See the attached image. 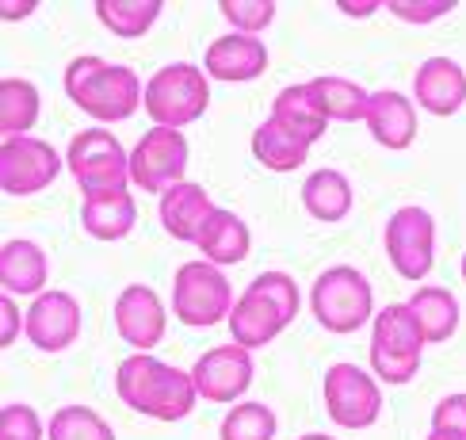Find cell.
<instances>
[{
    "mask_svg": "<svg viewBox=\"0 0 466 440\" xmlns=\"http://www.w3.org/2000/svg\"><path fill=\"white\" fill-rule=\"evenodd\" d=\"M115 391L127 410L153 421H184L199 402L191 372L177 363H161L149 353H134L115 368Z\"/></svg>",
    "mask_w": 466,
    "mask_h": 440,
    "instance_id": "cell-1",
    "label": "cell"
},
{
    "mask_svg": "<svg viewBox=\"0 0 466 440\" xmlns=\"http://www.w3.org/2000/svg\"><path fill=\"white\" fill-rule=\"evenodd\" d=\"M66 96L73 107L92 115L96 127L123 123L146 100V85L123 62H104L100 54H76L66 66Z\"/></svg>",
    "mask_w": 466,
    "mask_h": 440,
    "instance_id": "cell-2",
    "label": "cell"
},
{
    "mask_svg": "<svg viewBox=\"0 0 466 440\" xmlns=\"http://www.w3.org/2000/svg\"><path fill=\"white\" fill-rule=\"evenodd\" d=\"M69 177L76 180L85 200L96 196H123L130 191V153L107 127H85L69 138L66 149Z\"/></svg>",
    "mask_w": 466,
    "mask_h": 440,
    "instance_id": "cell-3",
    "label": "cell"
},
{
    "mask_svg": "<svg viewBox=\"0 0 466 440\" xmlns=\"http://www.w3.org/2000/svg\"><path fill=\"white\" fill-rule=\"evenodd\" d=\"M309 311H314V322L329 333H356L379 314L371 280L352 264H333L314 280Z\"/></svg>",
    "mask_w": 466,
    "mask_h": 440,
    "instance_id": "cell-4",
    "label": "cell"
},
{
    "mask_svg": "<svg viewBox=\"0 0 466 440\" xmlns=\"http://www.w3.org/2000/svg\"><path fill=\"white\" fill-rule=\"evenodd\" d=\"M146 115L153 127H172L184 130L187 123H196L210 107V77L203 66L191 62H168L146 81Z\"/></svg>",
    "mask_w": 466,
    "mask_h": 440,
    "instance_id": "cell-5",
    "label": "cell"
},
{
    "mask_svg": "<svg viewBox=\"0 0 466 440\" xmlns=\"http://www.w3.org/2000/svg\"><path fill=\"white\" fill-rule=\"evenodd\" d=\"M429 349L413 311L405 302H390L375 314L371 325V372L379 383L401 387L420 372V353Z\"/></svg>",
    "mask_w": 466,
    "mask_h": 440,
    "instance_id": "cell-6",
    "label": "cell"
},
{
    "mask_svg": "<svg viewBox=\"0 0 466 440\" xmlns=\"http://www.w3.org/2000/svg\"><path fill=\"white\" fill-rule=\"evenodd\" d=\"M233 287L226 272L210 261H187L172 276V314H177L187 330H210L218 322H229L233 311Z\"/></svg>",
    "mask_w": 466,
    "mask_h": 440,
    "instance_id": "cell-7",
    "label": "cell"
},
{
    "mask_svg": "<svg viewBox=\"0 0 466 440\" xmlns=\"http://www.w3.org/2000/svg\"><path fill=\"white\" fill-rule=\"evenodd\" d=\"M321 394L329 421L340 429H371L382 414V383L375 379V372L360 368V363H333L321 379Z\"/></svg>",
    "mask_w": 466,
    "mask_h": 440,
    "instance_id": "cell-8",
    "label": "cell"
},
{
    "mask_svg": "<svg viewBox=\"0 0 466 440\" xmlns=\"http://www.w3.org/2000/svg\"><path fill=\"white\" fill-rule=\"evenodd\" d=\"M187 158H191V149H187L184 130L149 127L130 149V180L142 191H149V196L161 200L168 188L184 184Z\"/></svg>",
    "mask_w": 466,
    "mask_h": 440,
    "instance_id": "cell-9",
    "label": "cell"
},
{
    "mask_svg": "<svg viewBox=\"0 0 466 440\" xmlns=\"http://www.w3.org/2000/svg\"><path fill=\"white\" fill-rule=\"evenodd\" d=\"M386 257L401 280H424L436 264V219L424 207H398L382 230Z\"/></svg>",
    "mask_w": 466,
    "mask_h": 440,
    "instance_id": "cell-10",
    "label": "cell"
},
{
    "mask_svg": "<svg viewBox=\"0 0 466 440\" xmlns=\"http://www.w3.org/2000/svg\"><path fill=\"white\" fill-rule=\"evenodd\" d=\"M66 158L57 153L50 142L43 138H5L0 142V191L5 196H35V191H46L57 177H62Z\"/></svg>",
    "mask_w": 466,
    "mask_h": 440,
    "instance_id": "cell-11",
    "label": "cell"
},
{
    "mask_svg": "<svg viewBox=\"0 0 466 440\" xmlns=\"http://www.w3.org/2000/svg\"><path fill=\"white\" fill-rule=\"evenodd\" d=\"M252 375H257V363H252V353L241 349V344H215L207 349L196 363H191V379L199 387V398L207 402H229L238 406L241 394L252 387Z\"/></svg>",
    "mask_w": 466,
    "mask_h": 440,
    "instance_id": "cell-12",
    "label": "cell"
},
{
    "mask_svg": "<svg viewBox=\"0 0 466 440\" xmlns=\"http://www.w3.org/2000/svg\"><path fill=\"white\" fill-rule=\"evenodd\" d=\"M115 330L134 353H149L165 341L168 314L161 295L149 283H127L115 299Z\"/></svg>",
    "mask_w": 466,
    "mask_h": 440,
    "instance_id": "cell-13",
    "label": "cell"
},
{
    "mask_svg": "<svg viewBox=\"0 0 466 440\" xmlns=\"http://www.w3.org/2000/svg\"><path fill=\"white\" fill-rule=\"evenodd\" d=\"M38 353H66L81 337V302L69 292H43L27 306V333Z\"/></svg>",
    "mask_w": 466,
    "mask_h": 440,
    "instance_id": "cell-14",
    "label": "cell"
},
{
    "mask_svg": "<svg viewBox=\"0 0 466 440\" xmlns=\"http://www.w3.org/2000/svg\"><path fill=\"white\" fill-rule=\"evenodd\" d=\"M203 69H207L210 81H222V85L257 81V77L268 69V46L257 35H241V31L218 35L203 54Z\"/></svg>",
    "mask_w": 466,
    "mask_h": 440,
    "instance_id": "cell-15",
    "label": "cell"
},
{
    "mask_svg": "<svg viewBox=\"0 0 466 440\" xmlns=\"http://www.w3.org/2000/svg\"><path fill=\"white\" fill-rule=\"evenodd\" d=\"M413 104H420L436 119H451V115L466 104V69L455 57H429L413 73Z\"/></svg>",
    "mask_w": 466,
    "mask_h": 440,
    "instance_id": "cell-16",
    "label": "cell"
},
{
    "mask_svg": "<svg viewBox=\"0 0 466 440\" xmlns=\"http://www.w3.org/2000/svg\"><path fill=\"white\" fill-rule=\"evenodd\" d=\"M363 127L382 149H410L420 130L417 104L398 88H379V92H371Z\"/></svg>",
    "mask_w": 466,
    "mask_h": 440,
    "instance_id": "cell-17",
    "label": "cell"
},
{
    "mask_svg": "<svg viewBox=\"0 0 466 440\" xmlns=\"http://www.w3.org/2000/svg\"><path fill=\"white\" fill-rule=\"evenodd\" d=\"M50 261L46 249L31 238H8L0 245V292L5 295H31L38 299L46 292Z\"/></svg>",
    "mask_w": 466,
    "mask_h": 440,
    "instance_id": "cell-18",
    "label": "cell"
},
{
    "mask_svg": "<svg viewBox=\"0 0 466 440\" xmlns=\"http://www.w3.org/2000/svg\"><path fill=\"white\" fill-rule=\"evenodd\" d=\"M215 210H218V207L210 203V196H207V188H203V184L184 180V184L168 188L165 196H161L157 219H161V226L168 230V238L196 245L199 234H203V226H207V219L215 215Z\"/></svg>",
    "mask_w": 466,
    "mask_h": 440,
    "instance_id": "cell-19",
    "label": "cell"
},
{
    "mask_svg": "<svg viewBox=\"0 0 466 440\" xmlns=\"http://www.w3.org/2000/svg\"><path fill=\"white\" fill-rule=\"evenodd\" d=\"M226 325H229V333H233V344H241V349L257 353V349L271 344V341H276V337L287 330V318H283L260 292L245 287V295L233 302Z\"/></svg>",
    "mask_w": 466,
    "mask_h": 440,
    "instance_id": "cell-20",
    "label": "cell"
},
{
    "mask_svg": "<svg viewBox=\"0 0 466 440\" xmlns=\"http://www.w3.org/2000/svg\"><path fill=\"white\" fill-rule=\"evenodd\" d=\"M196 245H199L203 261L218 264V268H229V264H241L248 257L252 234H248V226H245V219L238 215V210L218 207L215 215L207 219V226H203V234H199Z\"/></svg>",
    "mask_w": 466,
    "mask_h": 440,
    "instance_id": "cell-21",
    "label": "cell"
},
{
    "mask_svg": "<svg viewBox=\"0 0 466 440\" xmlns=\"http://www.w3.org/2000/svg\"><path fill=\"white\" fill-rule=\"evenodd\" d=\"M352 180L340 169H314L302 180V207L318 222H344L352 215Z\"/></svg>",
    "mask_w": 466,
    "mask_h": 440,
    "instance_id": "cell-22",
    "label": "cell"
},
{
    "mask_svg": "<svg viewBox=\"0 0 466 440\" xmlns=\"http://www.w3.org/2000/svg\"><path fill=\"white\" fill-rule=\"evenodd\" d=\"M271 119H276L279 127H287L306 146H314L325 134V127H329L325 111L314 100V92H309L306 81L302 85H287L283 92H276V100H271Z\"/></svg>",
    "mask_w": 466,
    "mask_h": 440,
    "instance_id": "cell-23",
    "label": "cell"
},
{
    "mask_svg": "<svg viewBox=\"0 0 466 440\" xmlns=\"http://www.w3.org/2000/svg\"><path fill=\"white\" fill-rule=\"evenodd\" d=\"M314 100L321 104L325 119L329 123H363L367 119V104H371V92H367L360 81L352 77H337V73H325L306 81Z\"/></svg>",
    "mask_w": 466,
    "mask_h": 440,
    "instance_id": "cell-24",
    "label": "cell"
},
{
    "mask_svg": "<svg viewBox=\"0 0 466 440\" xmlns=\"http://www.w3.org/2000/svg\"><path fill=\"white\" fill-rule=\"evenodd\" d=\"M134 222H138V203L130 191L123 196H96L81 203V226L85 234L96 241H123Z\"/></svg>",
    "mask_w": 466,
    "mask_h": 440,
    "instance_id": "cell-25",
    "label": "cell"
},
{
    "mask_svg": "<svg viewBox=\"0 0 466 440\" xmlns=\"http://www.w3.org/2000/svg\"><path fill=\"white\" fill-rule=\"evenodd\" d=\"M405 306L413 311L420 333L429 344H443L451 341L459 330V299L448 287H417L413 299H405Z\"/></svg>",
    "mask_w": 466,
    "mask_h": 440,
    "instance_id": "cell-26",
    "label": "cell"
},
{
    "mask_svg": "<svg viewBox=\"0 0 466 440\" xmlns=\"http://www.w3.org/2000/svg\"><path fill=\"white\" fill-rule=\"evenodd\" d=\"M306 153H309V146L302 138H295L287 127H279L271 115L257 130H252V158H257L264 169H271V172H295V169H302Z\"/></svg>",
    "mask_w": 466,
    "mask_h": 440,
    "instance_id": "cell-27",
    "label": "cell"
},
{
    "mask_svg": "<svg viewBox=\"0 0 466 440\" xmlns=\"http://www.w3.org/2000/svg\"><path fill=\"white\" fill-rule=\"evenodd\" d=\"M43 111V96L27 77H5L0 81V134L5 138H24Z\"/></svg>",
    "mask_w": 466,
    "mask_h": 440,
    "instance_id": "cell-28",
    "label": "cell"
},
{
    "mask_svg": "<svg viewBox=\"0 0 466 440\" xmlns=\"http://www.w3.org/2000/svg\"><path fill=\"white\" fill-rule=\"evenodd\" d=\"M96 19L119 38H142L165 15L161 0H96Z\"/></svg>",
    "mask_w": 466,
    "mask_h": 440,
    "instance_id": "cell-29",
    "label": "cell"
},
{
    "mask_svg": "<svg viewBox=\"0 0 466 440\" xmlns=\"http://www.w3.org/2000/svg\"><path fill=\"white\" fill-rule=\"evenodd\" d=\"M46 440H115V429L107 425V417H100L92 406H62L54 410L46 421Z\"/></svg>",
    "mask_w": 466,
    "mask_h": 440,
    "instance_id": "cell-30",
    "label": "cell"
},
{
    "mask_svg": "<svg viewBox=\"0 0 466 440\" xmlns=\"http://www.w3.org/2000/svg\"><path fill=\"white\" fill-rule=\"evenodd\" d=\"M276 410L264 402H238L218 425V440H276Z\"/></svg>",
    "mask_w": 466,
    "mask_h": 440,
    "instance_id": "cell-31",
    "label": "cell"
},
{
    "mask_svg": "<svg viewBox=\"0 0 466 440\" xmlns=\"http://www.w3.org/2000/svg\"><path fill=\"white\" fill-rule=\"evenodd\" d=\"M252 292H260L276 311L287 318V325L299 318V306H302V292H299V283H295V276H287V272H279V268H271V272H260L257 280L248 283Z\"/></svg>",
    "mask_w": 466,
    "mask_h": 440,
    "instance_id": "cell-32",
    "label": "cell"
},
{
    "mask_svg": "<svg viewBox=\"0 0 466 440\" xmlns=\"http://www.w3.org/2000/svg\"><path fill=\"white\" fill-rule=\"evenodd\" d=\"M218 12L233 31L260 38V31H268L276 19V0H222Z\"/></svg>",
    "mask_w": 466,
    "mask_h": 440,
    "instance_id": "cell-33",
    "label": "cell"
},
{
    "mask_svg": "<svg viewBox=\"0 0 466 440\" xmlns=\"http://www.w3.org/2000/svg\"><path fill=\"white\" fill-rule=\"evenodd\" d=\"M0 440H46V425L27 402H8L0 410Z\"/></svg>",
    "mask_w": 466,
    "mask_h": 440,
    "instance_id": "cell-34",
    "label": "cell"
},
{
    "mask_svg": "<svg viewBox=\"0 0 466 440\" xmlns=\"http://www.w3.org/2000/svg\"><path fill=\"white\" fill-rule=\"evenodd\" d=\"M386 12H394L413 27H424V24H436L440 15L455 12V0H386Z\"/></svg>",
    "mask_w": 466,
    "mask_h": 440,
    "instance_id": "cell-35",
    "label": "cell"
},
{
    "mask_svg": "<svg viewBox=\"0 0 466 440\" xmlns=\"http://www.w3.org/2000/svg\"><path fill=\"white\" fill-rule=\"evenodd\" d=\"M432 429L466 433V391L448 394V398L436 402V410H432Z\"/></svg>",
    "mask_w": 466,
    "mask_h": 440,
    "instance_id": "cell-36",
    "label": "cell"
},
{
    "mask_svg": "<svg viewBox=\"0 0 466 440\" xmlns=\"http://www.w3.org/2000/svg\"><path fill=\"white\" fill-rule=\"evenodd\" d=\"M24 333H27V314H19L12 295H0V349L8 353Z\"/></svg>",
    "mask_w": 466,
    "mask_h": 440,
    "instance_id": "cell-37",
    "label": "cell"
},
{
    "mask_svg": "<svg viewBox=\"0 0 466 440\" xmlns=\"http://www.w3.org/2000/svg\"><path fill=\"white\" fill-rule=\"evenodd\" d=\"M344 15H356V19H367V15H375L379 8H386V5H379V0H340L337 5Z\"/></svg>",
    "mask_w": 466,
    "mask_h": 440,
    "instance_id": "cell-38",
    "label": "cell"
},
{
    "mask_svg": "<svg viewBox=\"0 0 466 440\" xmlns=\"http://www.w3.org/2000/svg\"><path fill=\"white\" fill-rule=\"evenodd\" d=\"M27 12H35V0H5V5H0V15L5 19H19Z\"/></svg>",
    "mask_w": 466,
    "mask_h": 440,
    "instance_id": "cell-39",
    "label": "cell"
},
{
    "mask_svg": "<svg viewBox=\"0 0 466 440\" xmlns=\"http://www.w3.org/2000/svg\"><path fill=\"white\" fill-rule=\"evenodd\" d=\"M424 440H466V433H451V429H429Z\"/></svg>",
    "mask_w": 466,
    "mask_h": 440,
    "instance_id": "cell-40",
    "label": "cell"
},
{
    "mask_svg": "<svg viewBox=\"0 0 466 440\" xmlns=\"http://www.w3.org/2000/svg\"><path fill=\"white\" fill-rule=\"evenodd\" d=\"M299 440H337V436H329V433H302Z\"/></svg>",
    "mask_w": 466,
    "mask_h": 440,
    "instance_id": "cell-41",
    "label": "cell"
},
{
    "mask_svg": "<svg viewBox=\"0 0 466 440\" xmlns=\"http://www.w3.org/2000/svg\"><path fill=\"white\" fill-rule=\"evenodd\" d=\"M459 272H462V280H466V257H462V264H459Z\"/></svg>",
    "mask_w": 466,
    "mask_h": 440,
    "instance_id": "cell-42",
    "label": "cell"
}]
</instances>
